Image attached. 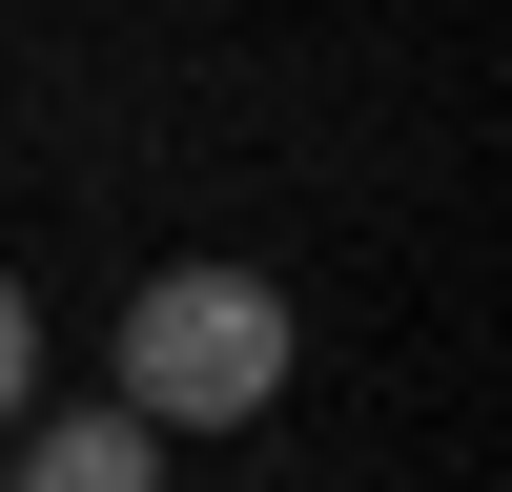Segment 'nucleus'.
Instances as JSON below:
<instances>
[{
  "label": "nucleus",
  "instance_id": "1",
  "mask_svg": "<svg viewBox=\"0 0 512 492\" xmlns=\"http://www.w3.org/2000/svg\"><path fill=\"white\" fill-rule=\"evenodd\" d=\"M287 287L267 267H144L123 287V410L144 431H267L287 410Z\"/></svg>",
  "mask_w": 512,
  "mask_h": 492
},
{
  "label": "nucleus",
  "instance_id": "2",
  "mask_svg": "<svg viewBox=\"0 0 512 492\" xmlns=\"http://www.w3.org/2000/svg\"><path fill=\"white\" fill-rule=\"evenodd\" d=\"M0 492H164V431L144 410H21V431H0Z\"/></svg>",
  "mask_w": 512,
  "mask_h": 492
},
{
  "label": "nucleus",
  "instance_id": "3",
  "mask_svg": "<svg viewBox=\"0 0 512 492\" xmlns=\"http://www.w3.org/2000/svg\"><path fill=\"white\" fill-rule=\"evenodd\" d=\"M41 410V308H21V267H0V431Z\"/></svg>",
  "mask_w": 512,
  "mask_h": 492
}]
</instances>
